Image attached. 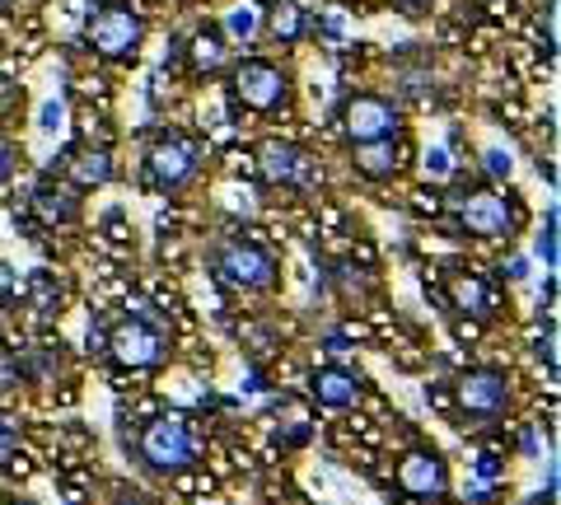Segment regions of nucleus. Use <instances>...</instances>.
Returning <instances> with one entry per match:
<instances>
[{"mask_svg":"<svg viewBox=\"0 0 561 505\" xmlns=\"http://www.w3.org/2000/svg\"><path fill=\"white\" fill-rule=\"evenodd\" d=\"M230 99L239 103V108H249V113H276V108H286V99H290V80H286V71H280L276 61L249 57V61L234 66Z\"/></svg>","mask_w":561,"mask_h":505,"instance_id":"nucleus-1","label":"nucleus"},{"mask_svg":"<svg viewBox=\"0 0 561 505\" xmlns=\"http://www.w3.org/2000/svg\"><path fill=\"white\" fill-rule=\"evenodd\" d=\"M210 267L234 290H267L276 282V257L253 239H225L216 257H210Z\"/></svg>","mask_w":561,"mask_h":505,"instance_id":"nucleus-2","label":"nucleus"},{"mask_svg":"<svg viewBox=\"0 0 561 505\" xmlns=\"http://www.w3.org/2000/svg\"><path fill=\"white\" fill-rule=\"evenodd\" d=\"M140 38H146V24H140V10L127 0H108L103 10H94L90 20V47L103 61H127L136 57Z\"/></svg>","mask_w":561,"mask_h":505,"instance_id":"nucleus-3","label":"nucleus"},{"mask_svg":"<svg viewBox=\"0 0 561 505\" xmlns=\"http://www.w3.org/2000/svg\"><path fill=\"white\" fill-rule=\"evenodd\" d=\"M140 463L154 468V473H179V468L192 463V431L183 416H150L146 426H140Z\"/></svg>","mask_w":561,"mask_h":505,"instance_id":"nucleus-4","label":"nucleus"},{"mask_svg":"<svg viewBox=\"0 0 561 505\" xmlns=\"http://www.w3.org/2000/svg\"><path fill=\"white\" fill-rule=\"evenodd\" d=\"M169 352L164 342V328L140 319V313H127L113 333H108V356L122 365V370H150V365H160Z\"/></svg>","mask_w":561,"mask_h":505,"instance_id":"nucleus-5","label":"nucleus"},{"mask_svg":"<svg viewBox=\"0 0 561 505\" xmlns=\"http://www.w3.org/2000/svg\"><path fill=\"white\" fill-rule=\"evenodd\" d=\"M398 127H402V113H398V103L383 94H351L342 103V131L351 146L389 141V136H398Z\"/></svg>","mask_w":561,"mask_h":505,"instance_id":"nucleus-6","label":"nucleus"},{"mask_svg":"<svg viewBox=\"0 0 561 505\" xmlns=\"http://www.w3.org/2000/svg\"><path fill=\"white\" fill-rule=\"evenodd\" d=\"M197 164H202V150L197 141H187V136H160V141L150 146L146 154V173L150 183L160 187V193H179V187H187L192 179H197Z\"/></svg>","mask_w":561,"mask_h":505,"instance_id":"nucleus-7","label":"nucleus"},{"mask_svg":"<svg viewBox=\"0 0 561 505\" xmlns=\"http://www.w3.org/2000/svg\"><path fill=\"white\" fill-rule=\"evenodd\" d=\"M454 398H459V412L472 426H486L511 403V379L501 370H468L459 385H454Z\"/></svg>","mask_w":561,"mask_h":505,"instance_id":"nucleus-8","label":"nucleus"},{"mask_svg":"<svg viewBox=\"0 0 561 505\" xmlns=\"http://www.w3.org/2000/svg\"><path fill=\"white\" fill-rule=\"evenodd\" d=\"M519 225V211L511 206V197H501V193H468L459 202V230L463 234H478V239H501V234H511Z\"/></svg>","mask_w":561,"mask_h":505,"instance_id":"nucleus-9","label":"nucleus"},{"mask_svg":"<svg viewBox=\"0 0 561 505\" xmlns=\"http://www.w3.org/2000/svg\"><path fill=\"white\" fill-rule=\"evenodd\" d=\"M28 211H33L38 225H47V230H57V225H76L80 220V187L70 183L66 173H47V179H38V187H33Z\"/></svg>","mask_w":561,"mask_h":505,"instance_id":"nucleus-10","label":"nucleus"},{"mask_svg":"<svg viewBox=\"0 0 561 505\" xmlns=\"http://www.w3.org/2000/svg\"><path fill=\"white\" fill-rule=\"evenodd\" d=\"M398 486L412 496L435 501V496L449 492V468L435 449H408V455L398 459Z\"/></svg>","mask_w":561,"mask_h":505,"instance_id":"nucleus-11","label":"nucleus"},{"mask_svg":"<svg viewBox=\"0 0 561 505\" xmlns=\"http://www.w3.org/2000/svg\"><path fill=\"white\" fill-rule=\"evenodd\" d=\"M309 393L319 398L323 408H351L360 398V379L351 370H342V365H323V370H313Z\"/></svg>","mask_w":561,"mask_h":505,"instance_id":"nucleus-12","label":"nucleus"},{"mask_svg":"<svg viewBox=\"0 0 561 505\" xmlns=\"http://www.w3.org/2000/svg\"><path fill=\"white\" fill-rule=\"evenodd\" d=\"M445 286H449V305L459 313H472V319H486V313H491V295L482 286V276H472L463 267H449Z\"/></svg>","mask_w":561,"mask_h":505,"instance_id":"nucleus-13","label":"nucleus"},{"mask_svg":"<svg viewBox=\"0 0 561 505\" xmlns=\"http://www.w3.org/2000/svg\"><path fill=\"white\" fill-rule=\"evenodd\" d=\"M257 160H262V179L267 183H300L305 179V154L290 141H267L257 150Z\"/></svg>","mask_w":561,"mask_h":505,"instance_id":"nucleus-14","label":"nucleus"},{"mask_svg":"<svg viewBox=\"0 0 561 505\" xmlns=\"http://www.w3.org/2000/svg\"><path fill=\"white\" fill-rule=\"evenodd\" d=\"M66 179L80 187H103L113 179V154L108 150H76L70 154V164H66Z\"/></svg>","mask_w":561,"mask_h":505,"instance_id":"nucleus-15","label":"nucleus"},{"mask_svg":"<svg viewBox=\"0 0 561 505\" xmlns=\"http://www.w3.org/2000/svg\"><path fill=\"white\" fill-rule=\"evenodd\" d=\"M398 136H389V141H360L356 146V169L365 173V179H393L398 173Z\"/></svg>","mask_w":561,"mask_h":505,"instance_id":"nucleus-16","label":"nucleus"},{"mask_svg":"<svg viewBox=\"0 0 561 505\" xmlns=\"http://www.w3.org/2000/svg\"><path fill=\"white\" fill-rule=\"evenodd\" d=\"M187 57H192V71H220L225 66V33L216 24H202L197 33H192V47H187Z\"/></svg>","mask_w":561,"mask_h":505,"instance_id":"nucleus-17","label":"nucleus"},{"mask_svg":"<svg viewBox=\"0 0 561 505\" xmlns=\"http://www.w3.org/2000/svg\"><path fill=\"white\" fill-rule=\"evenodd\" d=\"M267 33H272L280 47L300 43V33H305V10L295 5V0H280V5L267 14Z\"/></svg>","mask_w":561,"mask_h":505,"instance_id":"nucleus-18","label":"nucleus"},{"mask_svg":"<svg viewBox=\"0 0 561 505\" xmlns=\"http://www.w3.org/2000/svg\"><path fill=\"white\" fill-rule=\"evenodd\" d=\"M225 28H230V38L249 43L253 33H257V10H253V5H234V10H230V24H225Z\"/></svg>","mask_w":561,"mask_h":505,"instance_id":"nucleus-19","label":"nucleus"},{"mask_svg":"<svg viewBox=\"0 0 561 505\" xmlns=\"http://www.w3.org/2000/svg\"><path fill=\"white\" fill-rule=\"evenodd\" d=\"M33 290H38V309H43V313H51V309L61 305V286L51 282V276L38 272V276H33Z\"/></svg>","mask_w":561,"mask_h":505,"instance_id":"nucleus-20","label":"nucleus"},{"mask_svg":"<svg viewBox=\"0 0 561 505\" xmlns=\"http://www.w3.org/2000/svg\"><path fill=\"white\" fill-rule=\"evenodd\" d=\"M538 257L548 267H557V211H548V230L538 234Z\"/></svg>","mask_w":561,"mask_h":505,"instance_id":"nucleus-21","label":"nucleus"},{"mask_svg":"<svg viewBox=\"0 0 561 505\" xmlns=\"http://www.w3.org/2000/svg\"><path fill=\"white\" fill-rule=\"evenodd\" d=\"M511 169H515L511 150H486V173L491 179H511Z\"/></svg>","mask_w":561,"mask_h":505,"instance_id":"nucleus-22","label":"nucleus"},{"mask_svg":"<svg viewBox=\"0 0 561 505\" xmlns=\"http://www.w3.org/2000/svg\"><path fill=\"white\" fill-rule=\"evenodd\" d=\"M426 173H435V179H449V173H454L449 150H431V154H426Z\"/></svg>","mask_w":561,"mask_h":505,"instance_id":"nucleus-23","label":"nucleus"},{"mask_svg":"<svg viewBox=\"0 0 561 505\" xmlns=\"http://www.w3.org/2000/svg\"><path fill=\"white\" fill-rule=\"evenodd\" d=\"M61 117H66V108H61L57 99H51V103H43V122H38V127H43V131H61Z\"/></svg>","mask_w":561,"mask_h":505,"instance_id":"nucleus-24","label":"nucleus"},{"mask_svg":"<svg viewBox=\"0 0 561 505\" xmlns=\"http://www.w3.org/2000/svg\"><path fill=\"white\" fill-rule=\"evenodd\" d=\"M538 356H548V365H557V333L548 328V337H538Z\"/></svg>","mask_w":561,"mask_h":505,"instance_id":"nucleus-25","label":"nucleus"},{"mask_svg":"<svg viewBox=\"0 0 561 505\" xmlns=\"http://www.w3.org/2000/svg\"><path fill=\"white\" fill-rule=\"evenodd\" d=\"M505 276H511V282H524V276H529V263H524V257H511V263H505Z\"/></svg>","mask_w":561,"mask_h":505,"instance_id":"nucleus-26","label":"nucleus"},{"mask_svg":"<svg viewBox=\"0 0 561 505\" xmlns=\"http://www.w3.org/2000/svg\"><path fill=\"white\" fill-rule=\"evenodd\" d=\"M14 459V435H5V440H0V468H5Z\"/></svg>","mask_w":561,"mask_h":505,"instance_id":"nucleus-27","label":"nucleus"},{"mask_svg":"<svg viewBox=\"0 0 561 505\" xmlns=\"http://www.w3.org/2000/svg\"><path fill=\"white\" fill-rule=\"evenodd\" d=\"M10 164H14V160H10V146H0V183L10 179Z\"/></svg>","mask_w":561,"mask_h":505,"instance_id":"nucleus-28","label":"nucleus"},{"mask_svg":"<svg viewBox=\"0 0 561 505\" xmlns=\"http://www.w3.org/2000/svg\"><path fill=\"white\" fill-rule=\"evenodd\" d=\"M10 435V416H5V408H0V440Z\"/></svg>","mask_w":561,"mask_h":505,"instance_id":"nucleus-29","label":"nucleus"},{"mask_svg":"<svg viewBox=\"0 0 561 505\" xmlns=\"http://www.w3.org/2000/svg\"><path fill=\"white\" fill-rule=\"evenodd\" d=\"M10 505H28V501H10Z\"/></svg>","mask_w":561,"mask_h":505,"instance_id":"nucleus-30","label":"nucleus"}]
</instances>
